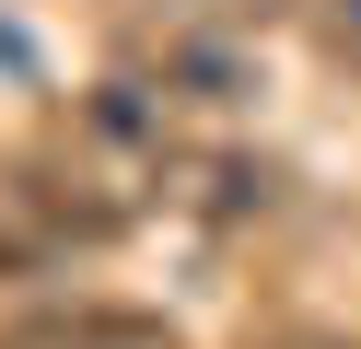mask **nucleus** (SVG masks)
I'll return each mask as SVG.
<instances>
[{
	"mask_svg": "<svg viewBox=\"0 0 361 349\" xmlns=\"http://www.w3.org/2000/svg\"><path fill=\"white\" fill-rule=\"evenodd\" d=\"M280 12L291 0H105V35L128 47V70H152V59H175V47H245Z\"/></svg>",
	"mask_w": 361,
	"mask_h": 349,
	"instance_id": "f257e3e1",
	"label": "nucleus"
},
{
	"mask_svg": "<svg viewBox=\"0 0 361 349\" xmlns=\"http://www.w3.org/2000/svg\"><path fill=\"white\" fill-rule=\"evenodd\" d=\"M0 349H187V338L164 314H128V302H35V314H12Z\"/></svg>",
	"mask_w": 361,
	"mask_h": 349,
	"instance_id": "f03ea898",
	"label": "nucleus"
},
{
	"mask_svg": "<svg viewBox=\"0 0 361 349\" xmlns=\"http://www.w3.org/2000/svg\"><path fill=\"white\" fill-rule=\"evenodd\" d=\"M0 198L12 209H35V221L47 233H71V245H105V233H128V198H105L94 175H59V163H12V186H0Z\"/></svg>",
	"mask_w": 361,
	"mask_h": 349,
	"instance_id": "7ed1b4c3",
	"label": "nucleus"
},
{
	"mask_svg": "<svg viewBox=\"0 0 361 349\" xmlns=\"http://www.w3.org/2000/svg\"><path fill=\"white\" fill-rule=\"evenodd\" d=\"M175 175H187V198L210 209V221H268V209H280V163H245V152H187L175 163Z\"/></svg>",
	"mask_w": 361,
	"mask_h": 349,
	"instance_id": "20e7f679",
	"label": "nucleus"
},
{
	"mask_svg": "<svg viewBox=\"0 0 361 349\" xmlns=\"http://www.w3.org/2000/svg\"><path fill=\"white\" fill-rule=\"evenodd\" d=\"M245 349H361L350 326H291V314H268V326H245Z\"/></svg>",
	"mask_w": 361,
	"mask_h": 349,
	"instance_id": "39448f33",
	"label": "nucleus"
},
{
	"mask_svg": "<svg viewBox=\"0 0 361 349\" xmlns=\"http://www.w3.org/2000/svg\"><path fill=\"white\" fill-rule=\"evenodd\" d=\"M326 35H338V47H361V0H326Z\"/></svg>",
	"mask_w": 361,
	"mask_h": 349,
	"instance_id": "423d86ee",
	"label": "nucleus"
}]
</instances>
